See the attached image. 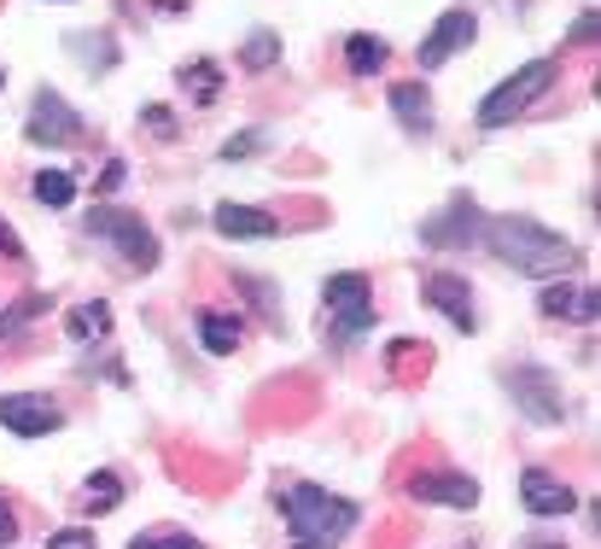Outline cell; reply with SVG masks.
<instances>
[{"label": "cell", "instance_id": "d4e9b609", "mask_svg": "<svg viewBox=\"0 0 601 549\" xmlns=\"http://www.w3.org/2000/svg\"><path fill=\"white\" fill-rule=\"evenodd\" d=\"M140 124H147L158 140H176V135H181V124H176L170 106H147V112H140Z\"/></svg>", "mask_w": 601, "mask_h": 549}, {"label": "cell", "instance_id": "7402d4cb", "mask_svg": "<svg viewBox=\"0 0 601 549\" xmlns=\"http://www.w3.org/2000/svg\"><path fill=\"white\" fill-rule=\"evenodd\" d=\"M71 53L82 59V65H94V71L117 65V42H112V35H71Z\"/></svg>", "mask_w": 601, "mask_h": 549}, {"label": "cell", "instance_id": "ac0fdd59", "mask_svg": "<svg viewBox=\"0 0 601 549\" xmlns=\"http://www.w3.org/2000/svg\"><path fill=\"white\" fill-rule=\"evenodd\" d=\"M181 88H188L199 106H211V99L222 94V71H217V59H193V65H181Z\"/></svg>", "mask_w": 601, "mask_h": 549}, {"label": "cell", "instance_id": "d6a6232c", "mask_svg": "<svg viewBox=\"0 0 601 549\" xmlns=\"http://www.w3.org/2000/svg\"><path fill=\"white\" fill-rule=\"evenodd\" d=\"M12 532H18V520L7 515V508H0V543H12Z\"/></svg>", "mask_w": 601, "mask_h": 549}, {"label": "cell", "instance_id": "5bb4252c", "mask_svg": "<svg viewBox=\"0 0 601 549\" xmlns=\"http://www.w3.org/2000/svg\"><path fill=\"white\" fill-rule=\"evenodd\" d=\"M537 310L555 316V321H595V293L578 287V281H555V287H544V298H537Z\"/></svg>", "mask_w": 601, "mask_h": 549}, {"label": "cell", "instance_id": "ba28073f", "mask_svg": "<svg viewBox=\"0 0 601 549\" xmlns=\"http://www.w3.org/2000/svg\"><path fill=\"white\" fill-rule=\"evenodd\" d=\"M473 35H479V18L462 12V7H450L439 24L426 30V42H421V53H414V59H421V71H439L444 59H455V53L473 42Z\"/></svg>", "mask_w": 601, "mask_h": 549}, {"label": "cell", "instance_id": "603a6c76", "mask_svg": "<svg viewBox=\"0 0 601 549\" xmlns=\"http://www.w3.org/2000/svg\"><path fill=\"white\" fill-rule=\"evenodd\" d=\"M112 334V310L106 304H76L71 310V339H106Z\"/></svg>", "mask_w": 601, "mask_h": 549}, {"label": "cell", "instance_id": "8992f818", "mask_svg": "<svg viewBox=\"0 0 601 549\" xmlns=\"http://www.w3.org/2000/svg\"><path fill=\"white\" fill-rule=\"evenodd\" d=\"M327 328H334V339H357L375 328V287H368V275L327 281Z\"/></svg>", "mask_w": 601, "mask_h": 549}, {"label": "cell", "instance_id": "d6986e66", "mask_svg": "<svg viewBox=\"0 0 601 549\" xmlns=\"http://www.w3.org/2000/svg\"><path fill=\"white\" fill-rule=\"evenodd\" d=\"M82 515H112V508L123 503V479L117 474H94L88 485H82Z\"/></svg>", "mask_w": 601, "mask_h": 549}, {"label": "cell", "instance_id": "4316f807", "mask_svg": "<svg viewBox=\"0 0 601 549\" xmlns=\"http://www.w3.org/2000/svg\"><path fill=\"white\" fill-rule=\"evenodd\" d=\"M252 152H263V135H234V140H222V158L234 165V158H252Z\"/></svg>", "mask_w": 601, "mask_h": 549}, {"label": "cell", "instance_id": "30bf717a", "mask_svg": "<svg viewBox=\"0 0 601 549\" xmlns=\"http://www.w3.org/2000/svg\"><path fill=\"white\" fill-rule=\"evenodd\" d=\"M520 503L531 508L537 520H555V515H572V508H578V492L561 485L555 474H544V467H526V474H520Z\"/></svg>", "mask_w": 601, "mask_h": 549}, {"label": "cell", "instance_id": "52a82bcc", "mask_svg": "<svg viewBox=\"0 0 601 549\" xmlns=\"http://www.w3.org/2000/svg\"><path fill=\"white\" fill-rule=\"evenodd\" d=\"M30 140L35 147H71V140H82V117L53 88H35V99H30Z\"/></svg>", "mask_w": 601, "mask_h": 549}, {"label": "cell", "instance_id": "cb8c5ba5", "mask_svg": "<svg viewBox=\"0 0 601 549\" xmlns=\"http://www.w3.org/2000/svg\"><path fill=\"white\" fill-rule=\"evenodd\" d=\"M35 199H41V205H71V199H76V181H71L65 170H41V176H35Z\"/></svg>", "mask_w": 601, "mask_h": 549}, {"label": "cell", "instance_id": "83f0119b", "mask_svg": "<svg viewBox=\"0 0 601 549\" xmlns=\"http://www.w3.org/2000/svg\"><path fill=\"white\" fill-rule=\"evenodd\" d=\"M41 310H48V298H24V304H18V316H0V334L24 328V321H30V316H41Z\"/></svg>", "mask_w": 601, "mask_h": 549}, {"label": "cell", "instance_id": "7c38bea8", "mask_svg": "<svg viewBox=\"0 0 601 549\" xmlns=\"http://www.w3.org/2000/svg\"><path fill=\"white\" fill-rule=\"evenodd\" d=\"M426 246H467L473 234H479V205H473L467 193H455L450 199V211L439 217V222H426Z\"/></svg>", "mask_w": 601, "mask_h": 549}, {"label": "cell", "instance_id": "e0dca14e", "mask_svg": "<svg viewBox=\"0 0 601 549\" xmlns=\"http://www.w3.org/2000/svg\"><path fill=\"white\" fill-rule=\"evenodd\" d=\"M240 334H245L240 316H222V310H204L199 316V339H204V351H211V357H228L240 345Z\"/></svg>", "mask_w": 601, "mask_h": 549}, {"label": "cell", "instance_id": "ffe728a7", "mask_svg": "<svg viewBox=\"0 0 601 549\" xmlns=\"http://www.w3.org/2000/svg\"><path fill=\"white\" fill-rule=\"evenodd\" d=\"M345 59H350V71H357V76H380L386 59H391V47L375 42V35H350V42H345Z\"/></svg>", "mask_w": 601, "mask_h": 549}, {"label": "cell", "instance_id": "484cf974", "mask_svg": "<svg viewBox=\"0 0 601 549\" xmlns=\"http://www.w3.org/2000/svg\"><path fill=\"white\" fill-rule=\"evenodd\" d=\"M129 549H204V543H199V538H188V532H158V538L140 532Z\"/></svg>", "mask_w": 601, "mask_h": 549}, {"label": "cell", "instance_id": "f546056e", "mask_svg": "<svg viewBox=\"0 0 601 549\" xmlns=\"http://www.w3.org/2000/svg\"><path fill=\"white\" fill-rule=\"evenodd\" d=\"M595 42V12H578V24H572V47H590Z\"/></svg>", "mask_w": 601, "mask_h": 549}, {"label": "cell", "instance_id": "e575fe53", "mask_svg": "<svg viewBox=\"0 0 601 549\" xmlns=\"http://www.w3.org/2000/svg\"><path fill=\"white\" fill-rule=\"evenodd\" d=\"M0 88H7V71H0Z\"/></svg>", "mask_w": 601, "mask_h": 549}, {"label": "cell", "instance_id": "5b68a950", "mask_svg": "<svg viewBox=\"0 0 601 549\" xmlns=\"http://www.w3.org/2000/svg\"><path fill=\"white\" fill-rule=\"evenodd\" d=\"M88 234H106L112 246L123 252V263H129V270H158V240H152V229H147L140 217L117 211V205H94Z\"/></svg>", "mask_w": 601, "mask_h": 549}, {"label": "cell", "instance_id": "1f68e13d", "mask_svg": "<svg viewBox=\"0 0 601 549\" xmlns=\"http://www.w3.org/2000/svg\"><path fill=\"white\" fill-rule=\"evenodd\" d=\"M0 252H7V257H24V246H18V234L7 229V222H0Z\"/></svg>", "mask_w": 601, "mask_h": 549}, {"label": "cell", "instance_id": "3957f363", "mask_svg": "<svg viewBox=\"0 0 601 549\" xmlns=\"http://www.w3.org/2000/svg\"><path fill=\"white\" fill-rule=\"evenodd\" d=\"M555 59H531V65H520L508 76V83H496L485 94V106H479V129H503V124H520V112H531L537 99H544L555 88Z\"/></svg>", "mask_w": 601, "mask_h": 549}, {"label": "cell", "instance_id": "4fadbf2b", "mask_svg": "<svg viewBox=\"0 0 601 549\" xmlns=\"http://www.w3.org/2000/svg\"><path fill=\"white\" fill-rule=\"evenodd\" d=\"M217 234H228V240H275L281 234V222L268 217V211H257V205H234V199H228V205H217Z\"/></svg>", "mask_w": 601, "mask_h": 549}, {"label": "cell", "instance_id": "9c48e42d", "mask_svg": "<svg viewBox=\"0 0 601 549\" xmlns=\"http://www.w3.org/2000/svg\"><path fill=\"white\" fill-rule=\"evenodd\" d=\"M65 421L59 415V403L53 398H41V392H12V398H0V426L18 439H41V433H53V426Z\"/></svg>", "mask_w": 601, "mask_h": 549}, {"label": "cell", "instance_id": "9a60e30c", "mask_svg": "<svg viewBox=\"0 0 601 549\" xmlns=\"http://www.w3.org/2000/svg\"><path fill=\"white\" fill-rule=\"evenodd\" d=\"M409 492L421 503H444V508H473L479 503V485H473L467 474H421V479H409Z\"/></svg>", "mask_w": 601, "mask_h": 549}, {"label": "cell", "instance_id": "836d02e7", "mask_svg": "<svg viewBox=\"0 0 601 549\" xmlns=\"http://www.w3.org/2000/svg\"><path fill=\"white\" fill-rule=\"evenodd\" d=\"M526 549H567V543H555V538H526Z\"/></svg>", "mask_w": 601, "mask_h": 549}, {"label": "cell", "instance_id": "44dd1931", "mask_svg": "<svg viewBox=\"0 0 601 549\" xmlns=\"http://www.w3.org/2000/svg\"><path fill=\"white\" fill-rule=\"evenodd\" d=\"M281 59V35L275 30H252V42L240 47V71H268Z\"/></svg>", "mask_w": 601, "mask_h": 549}, {"label": "cell", "instance_id": "7a4b0ae2", "mask_svg": "<svg viewBox=\"0 0 601 549\" xmlns=\"http://www.w3.org/2000/svg\"><path fill=\"white\" fill-rule=\"evenodd\" d=\"M286 526H293V549H327L339 543L350 526H357V503H345L334 492H321V485H286Z\"/></svg>", "mask_w": 601, "mask_h": 549}, {"label": "cell", "instance_id": "8fae6325", "mask_svg": "<svg viewBox=\"0 0 601 549\" xmlns=\"http://www.w3.org/2000/svg\"><path fill=\"white\" fill-rule=\"evenodd\" d=\"M426 304L432 310H444L462 334H473L479 328V310H473V287L462 275H450V270H439V275H426Z\"/></svg>", "mask_w": 601, "mask_h": 549}, {"label": "cell", "instance_id": "277c9868", "mask_svg": "<svg viewBox=\"0 0 601 549\" xmlns=\"http://www.w3.org/2000/svg\"><path fill=\"white\" fill-rule=\"evenodd\" d=\"M508 392H514V403H520V415L537 421V426H561V421L572 415L561 380H555L549 369H537V362H520V369H508Z\"/></svg>", "mask_w": 601, "mask_h": 549}, {"label": "cell", "instance_id": "4dcf8cb0", "mask_svg": "<svg viewBox=\"0 0 601 549\" xmlns=\"http://www.w3.org/2000/svg\"><path fill=\"white\" fill-rule=\"evenodd\" d=\"M94 188H99V193H112V188H123V158H112V165H106V170L94 176Z\"/></svg>", "mask_w": 601, "mask_h": 549}, {"label": "cell", "instance_id": "6da1fadb", "mask_svg": "<svg viewBox=\"0 0 601 549\" xmlns=\"http://www.w3.org/2000/svg\"><path fill=\"white\" fill-rule=\"evenodd\" d=\"M479 240L520 275H567L578 263L572 240H561L555 229H544V222H531V217H491L479 229Z\"/></svg>", "mask_w": 601, "mask_h": 549}, {"label": "cell", "instance_id": "f1b7e54d", "mask_svg": "<svg viewBox=\"0 0 601 549\" xmlns=\"http://www.w3.org/2000/svg\"><path fill=\"white\" fill-rule=\"evenodd\" d=\"M48 549H94V538L82 532V526H71V532H53V538H48Z\"/></svg>", "mask_w": 601, "mask_h": 549}, {"label": "cell", "instance_id": "2e32d148", "mask_svg": "<svg viewBox=\"0 0 601 549\" xmlns=\"http://www.w3.org/2000/svg\"><path fill=\"white\" fill-rule=\"evenodd\" d=\"M391 112H398V124L409 135H426L432 129V94H426V83H398V88H391Z\"/></svg>", "mask_w": 601, "mask_h": 549}]
</instances>
